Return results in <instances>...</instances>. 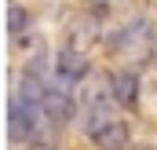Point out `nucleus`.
<instances>
[{
	"label": "nucleus",
	"instance_id": "obj_1",
	"mask_svg": "<svg viewBox=\"0 0 157 150\" xmlns=\"http://www.w3.org/2000/svg\"><path fill=\"white\" fill-rule=\"evenodd\" d=\"M84 132L99 150H128V124L117 117L113 106L106 110H84Z\"/></svg>",
	"mask_w": 157,
	"mask_h": 150
},
{
	"label": "nucleus",
	"instance_id": "obj_2",
	"mask_svg": "<svg viewBox=\"0 0 157 150\" xmlns=\"http://www.w3.org/2000/svg\"><path fill=\"white\" fill-rule=\"evenodd\" d=\"M37 113H44V110L26 103V99H18V95H11V103H7V136L15 143H29L37 136V121H40Z\"/></svg>",
	"mask_w": 157,
	"mask_h": 150
},
{
	"label": "nucleus",
	"instance_id": "obj_3",
	"mask_svg": "<svg viewBox=\"0 0 157 150\" xmlns=\"http://www.w3.org/2000/svg\"><path fill=\"white\" fill-rule=\"evenodd\" d=\"M80 103H84V110H106V106H117L113 103V81L102 73H91L84 81V88H80Z\"/></svg>",
	"mask_w": 157,
	"mask_h": 150
},
{
	"label": "nucleus",
	"instance_id": "obj_4",
	"mask_svg": "<svg viewBox=\"0 0 157 150\" xmlns=\"http://www.w3.org/2000/svg\"><path fill=\"white\" fill-rule=\"evenodd\" d=\"M55 77H59V84H80L84 77H88V59H84V51H73V48H62L59 55H55Z\"/></svg>",
	"mask_w": 157,
	"mask_h": 150
},
{
	"label": "nucleus",
	"instance_id": "obj_5",
	"mask_svg": "<svg viewBox=\"0 0 157 150\" xmlns=\"http://www.w3.org/2000/svg\"><path fill=\"white\" fill-rule=\"evenodd\" d=\"M95 40H99V22H95L91 15H77V18H70L66 48H73V51H88Z\"/></svg>",
	"mask_w": 157,
	"mask_h": 150
},
{
	"label": "nucleus",
	"instance_id": "obj_6",
	"mask_svg": "<svg viewBox=\"0 0 157 150\" xmlns=\"http://www.w3.org/2000/svg\"><path fill=\"white\" fill-rule=\"evenodd\" d=\"M40 110H44V117H48L51 124H70V121H73V99H70L66 88H48Z\"/></svg>",
	"mask_w": 157,
	"mask_h": 150
},
{
	"label": "nucleus",
	"instance_id": "obj_7",
	"mask_svg": "<svg viewBox=\"0 0 157 150\" xmlns=\"http://www.w3.org/2000/svg\"><path fill=\"white\" fill-rule=\"evenodd\" d=\"M110 81H113V103L117 106H135V99H139V77L121 70V73H110Z\"/></svg>",
	"mask_w": 157,
	"mask_h": 150
},
{
	"label": "nucleus",
	"instance_id": "obj_8",
	"mask_svg": "<svg viewBox=\"0 0 157 150\" xmlns=\"http://www.w3.org/2000/svg\"><path fill=\"white\" fill-rule=\"evenodd\" d=\"M26 30H29V11H22L18 4H11L7 7V33L11 37H22Z\"/></svg>",
	"mask_w": 157,
	"mask_h": 150
},
{
	"label": "nucleus",
	"instance_id": "obj_9",
	"mask_svg": "<svg viewBox=\"0 0 157 150\" xmlns=\"http://www.w3.org/2000/svg\"><path fill=\"white\" fill-rule=\"evenodd\" d=\"M26 150H59V147H55V139H51V136L37 132V136L29 139V147H26Z\"/></svg>",
	"mask_w": 157,
	"mask_h": 150
},
{
	"label": "nucleus",
	"instance_id": "obj_10",
	"mask_svg": "<svg viewBox=\"0 0 157 150\" xmlns=\"http://www.w3.org/2000/svg\"><path fill=\"white\" fill-rule=\"evenodd\" d=\"M154 59H157V33H154Z\"/></svg>",
	"mask_w": 157,
	"mask_h": 150
},
{
	"label": "nucleus",
	"instance_id": "obj_11",
	"mask_svg": "<svg viewBox=\"0 0 157 150\" xmlns=\"http://www.w3.org/2000/svg\"><path fill=\"white\" fill-rule=\"evenodd\" d=\"M150 4H154V11H157V0H150Z\"/></svg>",
	"mask_w": 157,
	"mask_h": 150
}]
</instances>
